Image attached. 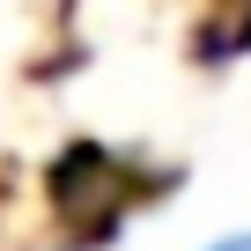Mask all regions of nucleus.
I'll return each mask as SVG.
<instances>
[{
	"label": "nucleus",
	"instance_id": "1",
	"mask_svg": "<svg viewBox=\"0 0 251 251\" xmlns=\"http://www.w3.org/2000/svg\"><path fill=\"white\" fill-rule=\"evenodd\" d=\"M192 251H251V222H236V229H222V236H207Z\"/></svg>",
	"mask_w": 251,
	"mask_h": 251
},
{
	"label": "nucleus",
	"instance_id": "2",
	"mask_svg": "<svg viewBox=\"0 0 251 251\" xmlns=\"http://www.w3.org/2000/svg\"><path fill=\"white\" fill-rule=\"evenodd\" d=\"M15 251H74V244H15Z\"/></svg>",
	"mask_w": 251,
	"mask_h": 251
}]
</instances>
